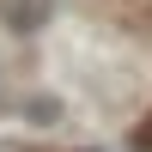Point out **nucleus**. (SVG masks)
Segmentation results:
<instances>
[{
	"mask_svg": "<svg viewBox=\"0 0 152 152\" xmlns=\"http://www.w3.org/2000/svg\"><path fill=\"white\" fill-rule=\"evenodd\" d=\"M140 140H146V146H152V128H146V134H140Z\"/></svg>",
	"mask_w": 152,
	"mask_h": 152,
	"instance_id": "f03ea898",
	"label": "nucleus"
},
{
	"mask_svg": "<svg viewBox=\"0 0 152 152\" xmlns=\"http://www.w3.org/2000/svg\"><path fill=\"white\" fill-rule=\"evenodd\" d=\"M49 12H55V0H0V18L12 31H43Z\"/></svg>",
	"mask_w": 152,
	"mask_h": 152,
	"instance_id": "f257e3e1",
	"label": "nucleus"
}]
</instances>
